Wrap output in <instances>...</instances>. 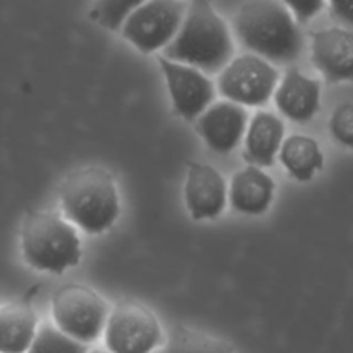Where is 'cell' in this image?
<instances>
[{"instance_id":"cell-4","label":"cell","mask_w":353,"mask_h":353,"mask_svg":"<svg viewBox=\"0 0 353 353\" xmlns=\"http://www.w3.org/2000/svg\"><path fill=\"white\" fill-rule=\"evenodd\" d=\"M21 252L34 271L62 274L81 261L78 230L55 212L28 214L21 230Z\"/></svg>"},{"instance_id":"cell-13","label":"cell","mask_w":353,"mask_h":353,"mask_svg":"<svg viewBox=\"0 0 353 353\" xmlns=\"http://www.w3.org/2000/svg\"><path fill=\"white\" fill-rule=\"evenodd\" d=\"M272 99L283 116L295 123H307L321 109V83L299 69H290L279 78Z\"/></svg>"},{"instance_id":"cell-22","label":"cell","mask_w":353,"mask_h":353,"mask_svg":"<svg viewBox=\"0 0 353 353\" xmlns=\"http://www.w3.org/2000/svg\"><path fill=\"white\" fill-rule=\"evenodd\" d=\"M285 6L288 7V10L292 12L293 19L299 24H302L310 21L312 17H316L317 14L326 7V3L319 2V0H305V2L295 0V2H285Z\"/></svg>"},{"instance_id":"cell-10","label":"cell","mask_w":353,"mask_h":353,"mask_svg":"<svg viewBox=\"0 0 353 353\" xmlns=\"http://www.w3.org/2000/svg\"><path fill=\"white\" fill-rule=\"evenodd\" d=\"M185 203L193 221L216 219L228 205V183L216 168L190 162L186 169Z\"/></svg>"},{"instance_id":"cell-21","label":"cell","mask_w":353,"mask_h":353,"mask_svg":"<svg viewBox=\"0 0 353 353\" xmlns=\"http://www.w3.org/2000/svg\"><path fill=\"white\" fill-rule=\"evenodd\" d=\"M330 133L333 140L345 147H353V103L343 102L334 107L330 117Z\"/></svg>"},{"instance_id":"cell-11","label":"cell","mask_w":353,"mask_h":353,"mask_svg":"<svg viewBox=\"0 0 353 353\" xmlns=\"http://www.w3.org/2000/svg\"><path fill=\"white\" fill-rule=\"evenodd\" d=\"M310 57L330 85L353 83V31L333 26L310 34Z\"/></svg>"},{"instance_id":"cell-17","label":"cell","mask_w":353,"mask_h":353,"mask_svg":"<svg viewBox=\"0 0 353 353\" xmlns=\"http://www.w3.org/2000/svg\"><path fill=\"white\" fill-rule=\"evenodd\" d=\"M279 162L293 179L309 183L324 168V154L309 134H290L279 148Z\"/></svg>"},{"instance_id":"cell-12","label":"cell","mask_w":353,"mask_h":353,"mask_svg":"<svg viewBox=\"0 0 353 353\" xmlns=\"http://www.w3.org/2000/svg\"><path fill=\"white\" fill-rule=\"evenodd\" d=\"M248 126V112L245 107L228 100L214 102L195 121L196 133L207 147L221 155H228L243 140Z\"/></svg>"},{"instance_id":"cell-3","label":"cell","mask_w":353,"mask_h":353,"mask_svg":"<svg viewBox=\"0 0 353 353\" xmlns=\"http://www.w3.org/2000/svg\"><path fill=\"white\" fill-rule=\"evenodd\" d=\"M59 199L64 219L88 234L110 230L121 210L116 181L102 168H85L71 172L62 181Z\"/></svg>"},{"instance_id":"cell-14","label":"cell","mask_w":353,"mask_h":353,"mask_svg":"<svg viewBox=\"0 0 353 353\" xmlns=\"http://www.w3.org/2000/svg\"><path fill=\"white\" fill-rule=\"evenodd\" d=\"M276 183L264 169L247 165L234 172L228 186V202L245 216H262L274 200Z\"/></svg>"},{"instance_id":"cell-5","label":"cell","mask_w":353,"mask_h":353,"mask_svg":"<svg viewBox=\"0 0 353 353\" xmlns=\"http://www.w3.org/2000/svg\"><path fill=\"white\" fill-rule=\"evenodd\" d=\"M109 314V303L90 286L65 285L52 296L54 326L86 347L102 336Z\"/></svg>"},{"instance_id":"cell-18","label":"cell","mask_w":353,"mask_h":353,"mask_svg":"<svg viewBox=\"0 0 353 353\" xmlns=\"http://www.w3.org/2000/svg\"><path fill=\"white\" fill-rule=\"evenodd\" d=\"M161 353H234L233 347L219 338L195 330L178 327L171 333Z\"/></svg>"},{"instance_id":"cell-20","label":"cell","mask_w":353,"mask_h":353,"mask_svg":"<svg viewBox=\"0 0 353 353\" xmlns=\"http://www.w3.org/2000/svg\"><path fill=\"white\" fill-rule=\"evenodd\" d=\"M138 0H103L93 6L92 17L100 26L110 31H121L128 16L137 9Z\"/></svg>"},{"instance_id":"cell-2","label":"cell","mask_w":353,"mask_h":353,"mask_svg":"<svg viewBox=\"0 0 353 353\" xmlns=\"http://www.w3.org/2000/svg\"><path fill=\"white\" fill-rule=\"evenodd\" d=\"M236 38L250 54L274 64H290L303 50L300 24L285 2L250 0L240 6L233 19Z\"/></svg>"},{"instance_id":"cell-15","label":"cell","mask_w":353,"mask_h":353,"mask_svg":"<svg viewBox=\"0 0 353 353\" xmlns=\"http://www.w3.org/2000/svg\"><path fill=\"white\" fill-rule=\"evenodd\" d=\"M285 123L272 112L255 114L248 121L245 131L243 157L254 168L264 169L274 165L283 141H285Z\"/></svg>"},{"instance_id":"cell-19","label":"cell","mask_w":353,"mask_h":353,"mask_svg":"<svg viewBox=\"0 0 353 353\" xmlns=\"http://www.w3.org/2000/svg\"><path fill=\"white\" fill-rule=\"evenodd\" d=\"M90 348L65 336L54 324H41L26 353H88Z\"/></svg>"},{"instance_id":"cell-23","label":"cell","mask_w":353,"mask_h":353,"mask_svg":"<svg viewBox=\"0 0 353 353\" xmlns=\"http://www.w3.org/2000/svg\"><path fill=\"white\" fill-rule=\"evenodd\" d=\"M331 17L340 21L345 26L353 28V2H331L330 6Z\"/></svg>"},{"instance_id":"cell-16","label":"cell","mask_w":353,"mask_h":353,"mask_svg":"<svg viewBox=\"0 0 353 353\" xmlns=\"http://www.w3.org/2000/svg\"><path fill=\"white\" fill-rule=\"evenodd\" d=\"M38 317L26 302L0 307V353H26L38 331Z\"/></svg>"},{"instance_id":"cell-9","label":"cell","mask_w":353,"mask_h":353,"mask_svg":"<svg viewBox=\"0 0 353 353\" xmlns=\"http://www.w3.org/2000/svg\"><path fill=\"white\" fill-rule=\"evenodd\" d=\"M159 65L164 74L174 112L181 119L195 123L214 103L217 90L212 79L199 69L164 57H159Z\"/></svg>"},{"instance_id":"cell-6","label":"cell","mask_w":353,"mask_h":353,"mask_svg":"<svg viewBox=\"0 0 353 353\" xmlns=\"http://www.w3.org/2000/svg\"><path fill=\"white\" fill-rule=\"evenodd\" d=\"M103 340L109 353H152L164 345V333L148 307L124 300L110 307Z\"/></svg>"},{"instance_id":"cell-8","label":"cell","mask_w":353,"mask_h":353,"mask_svg":"<svg viewBox=\"0 0 353 353\" xmlns=\"http://www.w3.org/2000/svg\"><path fill=\"white\" fill-rule=\"evenodd\" d=\"M279 72L271 62L254 54L231 59L217 76L216 90L224 100L240 107H262L272 99Z\"/></svg>"},{"instance_id":"cell-1","label":"cell","mask_w":353,"mask_h":353,"mask_svg":"<svg viewBox=\"0 0 353 353\" xmlns=\"http://www.w3.org/2000/svg\"><path fill=\"white\" fill-rule=\"evenodd\" d=\"M234 55L230 26L207 0H195L186 7L181 28L162 50L168 61L190 65L203 74L221 72Z\"/></svg>"},{"instance_id":"cell-7","label":"cell","mask_w":353,"mask_h":353,"mask_svg":"<svg viewBox=\"0 0 353 353\" xmlns=\"http://www.w3.org/2000/svg\"><path fill=\"white\" fill-rule=\"evenodd\" d=\"M188 3L179 0L140 2L121 28L124 40L143 54L164 50L181 28Z\"/></svg>"},{"instance_id":"cell-24","label":"cell","mask_w":353,"mask_h":353,"mask_svg":"<svg viewBox=\"0 0 353 353\" xmlns=\"http://www.w3.org/2000/svg\"><path fill=\"white\" fill-rule=\"evenodd\" d=\"M88 353H109L107 350H88Z\"/></svg>"}]
</instances>
